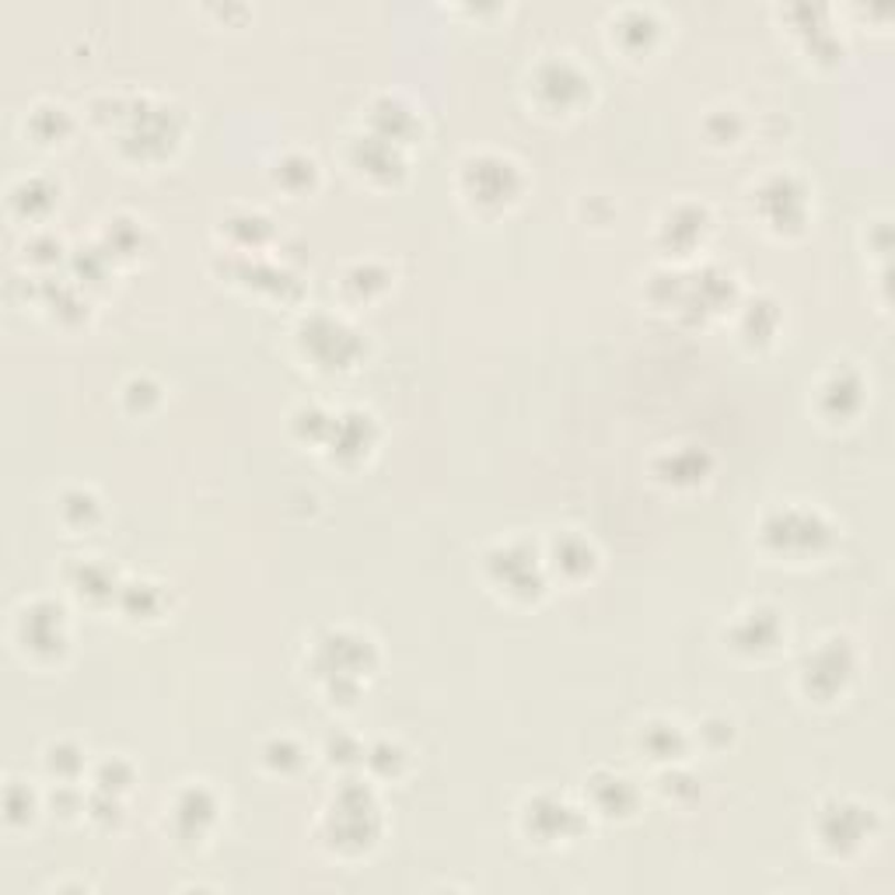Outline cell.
Returning a JSON list of instances; mask_svg holds the SVG:
<instances>
[{
  "label": "cell",
  "mask_w": 895,
  "mask_h": 895,
  "mask_svg": "<svg viewBox=\"0 0 895 895\" xmlns=\"http://www.w3.org/2000/svg\"><path fill=\"white\" fill-rule=\"evenodd\" d=\"M763 539L787 557H808L818 553L829 542V525L823 514L808 507H780L763 522Z\"/></svg>",
  "instance_id": "1"
},
{
  "label": "cell",
  "mask_w": 895,
  "mask_h": 895,
  "mask_svg": "<svg viewBox=\"0 0 895 895\" xmlns=\"http://www.w3.org/2000/svg\"><path fill=\"white\" fill-rule=\"evenodd\" d=\"M462 193L480 206H504L522 193L518 165L501 155H480L462 165Z\"/></svg>",
  "instance_id": "2"
},
{
  "label": "cell",
  "mask_w": 895,
  "mask_h": 895,
  "mask_svg": "<svg viewBox=\"0 0 895 895\" xmlns=\"http://www.w3.org/2000/svg\"><path fill=\"white\" fill-rule=\"evenodd\" d=\"M532 85L546 109H574L584 102V94L592 91V78L570 60V56H553V60H542L532 74Z\"/></svg>",
  "instance_id": "3"
},
{
  "label": "cell",
  "mask_w": 895,
  "mask_h": 895,
  "mask_svg": "<svg viewBox=\"0 0 895 895\" xmlns=\"http://www.w3.org/2000/svg\"><path fill=\"white\" fill-rule=\"evenodd\" d=\"M357 333L350 326H343L339 318L329 315H312L301 329V347L304 354H315L318 347H326V354L318 357V368H347L350 360L357 357L360 343L354 339Z\"/></svg>",
  "instance_id": "4"
},
{
  "label": "cell",
  "mask_w": 895,
  "mask_h": 895,
  "mask_svg": "<svg viewBox=\"0 0 895 895\" xmlns=\"http://www.w3.org/2000/svg\"><path fill=\"white\" fill-rule=\"evenodd\" d=\"M853 672V655H850V647L847 640H829L826 647H818V651L805 661V685H808V693L815 696H836L843 690V682L850 679Z\"/></svg>",
  "instance_id": "5"
},
{
  "label": "cell",
  "mask_w": 895,
  "mask_h": 895,
  "mask_svg": "<svg viewBox=\"0 0 895 895\" xmlns=\"http://www.w3.org/2000/svg\"><path fill=\"white\" fill-rule=\"evenodd\" d=\"M18 634H22V644L35 655H56L64 651L67 644V619L64 608L53 602H32L25 605L22 619H18Z\"/></svg>",
  "instance_id": "6"
},
{
  "label": "cell",
  "mask_w": 895,
  "mask_h": 895,
  "mask_svg": "<svg viewBox=\"0 0 895 895\" xmlns=\"http://www.w3.org/2000/svg\"><path fill=\"white\" fill-rule=\"evenodd\" d=\"M759 203L763 206H776L770 217L773 227H784V224H802L805 221V189L797 186V179L791 176H776L763 186V193H759Z\"/></svg>",
  "instance_id": "7"
},
{
  "label": "cell",
  "mask_w": 895,
  "mask_h": 895,
  "mask_svg": "<svg viewBox=\"0 0 895 895\" xmlns=\"http://www.w3.org/2000/svg\"><path fill=\"white\" fill-rule=\"evenodd\" d=\"M658 18L655 11H647V8H626L616 22H613V35L619 40V46H626L630 53H637L640 46H647L658 35Z\"/></svg>",
  "instance_id": "8"
},
{
  "label": "cell",
  "mask_w": 895,
  "mask_h": 895,
  "mask_svg": "<svg viewBox=\"0 0 895 895\" xmlns=\"http://www.w3.org/2000/svg\"><path fill=\"white\" fill-rule=\"evenodd\" d=\"M214 815H217V802H214V794L206 791V787H189V791L179 794L176 823L186 826L189 836H200L206 823H214Z\"/></svg>",
  "instance_id": "9"
},
{
  "label": "cell",
  "mask_w": 895,
  "mask_h": 895,
  "mask_svg": "<svg viewBox=\"0 0 895 895\" xmlns=\"http://www.w3.org/2000/svg\"><path fill=\"white\" fill-rule=\"evenodd\" d=\"M357 165L365 168L368 176H392V171L399 168V144L378 137V133L360 137L357 141Z\"/></svg>",
  "instance_id": "10"
},
{
  "label": "cell",
  "mask_w": 895,
  "mask_h": 895,
  "mask_svg": "<svg viewBox=\"0 0 895 895\" xmlns=\"http://www.w3.org/2000/svg\"><path fill=\"white\" fill-rule=\"evenodd\" d=\"M741 626H746V634L738 630L735 640L738 647H752V651H767L780 637V619L773 608H752V613L741 616Z\"/></svg>",
  "instance_id": "11"
},
{
  "label": "cell",
  "mask_w": 895,
  "mask_h": 895,
  "mask_svg": "<svg viewBox=\"0 0 895 895\" xmlns=\"http://www.w3.org/2000/svg\"><path fill=\"white\" fill-rule=\"evenodd\" d=\"M664 480L669 483H682V486H690V483H700L703 480V472H707V455L696 451V448H672L669 455H664Z\"/></svg>",
  "instance_id": "12"
},
{
  "label": "cell",
  "mask_w": 895,
  "mask_h": 895,
  "mask_svg": "<svg viewBox=\"0 0 895 895\" xmlns=\"http://www.w3.org/2000/svg\"><path fill=\"white\" fill-rule=\"evenodd\" d=\"M840 403L836 416H850L857 406H861V382H857L853 371H832L829 382L823 385V406Z\"/></svg>",
  "instance_id": "13"
},
{
  "label": "cell",
  "mask_w": 895,
  "mask_h": 895,
  "mask_svg": "<svg viewBox=\"0 0 895 895\" xmlns=\"http://www.w3.org/2000/svg\"><path fill=\"white\" fill-rule=\"evenodd\" d=\"M70 584L78 595H112L116 592V581H112V570L105 563H94V560H81L78 563V574H70Z\"/></svg>",
  "instance_id": "14"
},
{
  "label": "cell",
  "mask_w": 895,
  "mask_h": 895,
  "mask_svg": "<svg viewBox=\"0 0 895 895\" xmlns=\"http://www.w3.org/2000/svg\"><path fill=\"white\" fill-rule=\"evenodd\" d=\"M557 557H563V563H560L563 570H567V567H570V570L578 567V574H584V570L595 563L592 546H588L584 539H578V549H567V542L560 539V542H557Z\"/></svg>",
  "instance_id": "15"
},
{
  "label": "cell",
  "mask_w": 895,
  "mask_h": 895,
  "mask_svg": "<svg viewBox=\"0 0 895 895\" xmlns=\"http://www.w3.org/2000/svg\"><path fill=\"white\" fill-rule=\"evenodd\" d=\"M291 756H301V749L294 746L291 738H273L270 746H266V763H273V767H280V770H288Z\"/></svg>",
  "instance_id": "16"
}]
</instances>
